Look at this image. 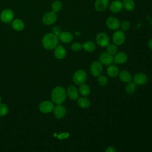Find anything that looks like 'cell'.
I'll use <instances>...</instances> for the list:
<instances>
[{
	"mask_svg": "<svg viewBox=\"0 0 152 152\" xmlns=\"http://www.w3.org/2000/svg\"><path fill=\"white\" fill-rule=\"evenodd\" d=\"M83 48L86 51L88 52H92L96 49V45L93 42L87 41L83 43Z\"/></svg>",
	"mask_w": 152,
	"mask_h": 152,
	"instance_id": "obj_23",
	"label": "cell"
},
{
	"mask_svg": "<svg viewBox=\"0 0 152 152\" xmlns=\"http://www.w3.org/2000/svg\"><path fill=\"white\" fill-rule=\"evenodd\" d=\"M1 97L0 96V103H1Z\"/></svg>",
	"mask_w": 152,
	"mask_h": 152,
	"instance_id": "obj_37",
	"label": "cell"
},
{
	"mask_svg": "<svg viewBox=\"0 0 152 152\" xmlns=\"http://www.w3.org/2000/svg\"><path fill=\"white\" fill-rule=\"evenodd\" d=\"M99 59L101 64L105 65H109L113 62V55L108 53L107 52L102 53L100 55Z\"/></svg>",
	"mask_w": 152,
	"mask_h": 152,
	"instance_id": "obj_9",
	"label": "cell"
},
{
	"mask_svg": "<svg viewBox=\"0 0 152 152\" xmlns=\"http://www.w3.org/2000/svg\"><path fill=\"white\" fill-rule=\"evenodd\" d=\"M79 91L81 95L87 96L90 93V88L87 84H82L79 87Z\"/></svg>",
	"mask_w": 152,
	"mask_h": 152,
	"instance_id": "obj_26",
	"label": "cell"
},
{
	"mask_svg": "<svg viewBox=\"0 0 152 152\" xmlns=\"http://www.w3.org/2000/svg\"><path fill=\"white\" fill-rule=\"evenodd\" d=\"M87 79L86 72L82 69L77 71L73 75V81L77 84H82L85 83Z\"/></svg>",
	"mask_w": 152,
	"mask_h": 152,
	"instance_id": "obj_3",
	"label": "cell"
},
{
	"mask_svg": "<svg viewBox=\"0 0 152 152\" xmlns=\"http://www.w3.org/2000/svg\"><path fill=\"white\" fill-rule=\"evenodd\" d=\"M103 71L102 65L99 61H94L90 66V71L94 77H99L101 75Z\"/></svg>",
	"mask_w": 152,
	"mask_h": 152,
	"instance_id": "obj_6",
	"label": "cell"
},
{
	"mask_svg": "<svg viewBox=\"0 0 152 152\" xmlns=\"http://www.w3.org/2000/svg\"><path fill=\"white\" fill-rule=\"evenodd\" d=\"M106 50H107V52L112 55H115L118 51L117 47L116 45H114V44H109L106 46Z\"/></svg>",
	"mask_w": 152,
	"mask_h": 152,
	"instance_id": "obj_28",
	"label": "cell"
},
{
	"mask_svg": "<svg viewBox=\"0 0 152 152\" xmlns=\"http://www.w3.org/2000/svg\"><path fill=\"white\" fill-rule=\"evenodd\" d=\"M54 109V105L50 101H44L39 105V109L43 113H49Z\"/></svg>",
	"mask_w": 152,
	"mask_h": 152,
	"instance_id": "obj_10",
	"label": "cell"
},
{
	"mask_svg": "<svg viewBox=\"0 0 152 152\" xmlns=\"http://www.w3.org/2000/svg\"><path fill=\"white\" fill-rule=\"evenodd\" d=\"M107 74L110 77H115L119 74V69L115 65H110L107 68Z\"/></svg>",
	"mask_w": 152,
	"mask_h": 152,
	"instance_id": "obj_21",
	"label": "cell"
},
{
	"mask_svg": "<svg viewBox=\"0 0 152 152\" xmlns=\"http://www.w3.org/2000/svg\"><path fill=\"white\" fill-rule=\"evenodd\" d=\"M61 29L58 26H55L53 28V30H52V33L54 34L55 36H56L57 37L59 36V35L61 33Z\"/></svg>",
	"mask_w": 152,
	"mask_h": 152,
	"instance_id": "obj_34",
	"label": "cell"
},
{
	"mask_svg": "<svg viewBox=\"0 0 152 152\" xmlns=\"http://www.w3.org/2000/svg\"><path fill=\"white\" fill-rule=\"evenodd\" d=\"M58 43V37L53 33H47L42 39L43 47L48 50L55 49Z\"/></svg>",
	"mask_w": 152,
	"mask_h": 152,
	"instance_id": "obj_2",
	"label": "cell"
},
{
	"mask_svg": "<svg viewBox=\"0 0 152 152\" xmlns=\"http://www.w3.org/2000/svg\"><path fill=\"white\" fill-rule=\"evenodd\" d=\"M99 83L101 86H105L107 83V78L106 76L104 75H100L99 76V78L97 79Z\"/></svg>",
	"mask_w": 152,
	"mask_h": 152,
	"instance_id": "obj_31",
	"label": "cell"
},
{
	"mask_svg": "<svg viewBox=\"0 0 152 152\" xmlns=\"http://www.w3.org/2000/svg\"><path fill=\"white\" fill-rule=\"evenodd\" d=\"M148 44V46L152 49V38L149 40Z\"/></svg>",
	"mask_w": 152,
	"mask_h": 152,
	"instance_id": "obj_36",
	"label": "cell"
},
{
	"mask_svg": "<svg viewBox=\"0 0 152 152\" xmlns=\"http://www.w3.org/2000/svg\"><path fill=\"white\" fill-rule=\"evenodd\" d=\"M105 152H116V150H115V148H113L112 147H109L106 150Z\"/></svg>",
	"mask_w": 152,
	"mask_h": 152,
	"instance_id": "obj_35",
	"label": "cell"
},
{
	"mask_svg": "<svg viewBox=\"0 0 152 152\" xmlns=\"http://www.w3.org/2000/svg\"><path fill=\"white\" fill-rule=\"evenodd\" d=\"M54 55L57 59H62L66 55V50L62 45H58L55 48Z\"/></svg>",
	"mask_w": 152,
	"mask_h": 152,
	"instance_id": "obj_15",
	"label": "cell"
},
{
	"mask_svg": "<svg viewBox=\"0 0 152 152\" xmlns=\"http://www.w3.org/2000/svg\"><path fill=\"white\" fill-rule=\"evenodd\" d=\"M96 41L100 46L106 47L109 44L110 39L108 35L105 33H100L97 35Z\"/></svg>",
	"mask_w": 152,
	"mask_h": 152,
	"instance_id": "obj_5",
	"label": "cell"
},
{
	"mask_svg": "<svg viewBox=\"0 0 152 152\" xmlns=\"http://www.w3.org/2000/svg\"><path fill=\"white\" fill-rule=\"evenodd\" d=\"M127 60V55L124 52H121L113 57V62L116 64H124Z\"/></svg>",
	"mask_w": 152,
	"mask_h": 152,
	"instance_id": "obj_19",
	"label": "cell"
},
{
	"mask_svg": "<svg viewBox=\"0 0 152 152\" xmlns=\"http://www.w3.org/2000/svg\"><path fill=\"white\" fill-rule=\"evenodd\" d=\"M130 27V23L128 21H124L122 22L121 26V30L122 31H126Z\"/></svg>",
	"mask_w": 152,
	"mask_h": 152,
	"instance_id": "obj_33",
	"label": "cell"
},
{
	"mask_svg": "<svg viewBox=\"0 0 152 152\" xmlns=\"http://www.w3.org/2000/svg\"><path fill=\"white\" fill-rule=\"evenodd\" d=\"M67 94L71 100H77L79 97L78 91L75 86H70L67 89Z\"/></svg>",
	"mask_w": 152,
	"mask_h": 152,
	"instance_id": "obj_16",
	"label": "cell"
},
{
	"mask_svg": "<svg viewBox=\"0 0 152 152\" xmlns=\"http://www.w3.org/2000/svg\"><path fill=\"white\" fill-rule=\"evenodd\" d=\"M58 37L61 42L67 43L72 41L73 36L69 32L64 31V32H61Z\"/></svg>",
	"mask_w": 152,
	"mask_h": 152,
	"instance_id": "obj_18",
	"label": "cell"
},
{
	"mask_svg": "<svg viewBox=\"0 0 152 152\" xmlns=\"http://www.w3.org/2000/svg\"><path fill=\"white\" fill-rule=\"evenodd\" d=\"M136 89V84L134 83L129 82L126 86L125 90L128 93H132Z\"/></svg>",
	"mask_w": 152,
	"mask_h": 152,
	"instance_id": "obj_29",
	"label": "cell"
},
{
	"mask_svg": "<svg viewBox=\"0 0 152 152\" xmlns=\"http://www.w3.org/2000/svg\"><path fill=\"white\" fill-rule=\"evenodd\" d=\"M119 79L124 83H129L132 80V76L126 71H122L119 73Z\"/></svg>",
	"mask_w": 152,
	"mask_h": 152,
	"instance_id": "obj_20",
	"label": "cell"
},
{
	"mask_svg": "<svg viewBox=\"0 0 152 152\" xmlns=\"http://www.w3.org/2000/svg\"><path fill=\"white\" fill-rule=\"evenodd\" d=\"M134 83L137 85H143L147 81V77L143 73H138L134 77Z\"/></svg>",
	"mask_w": 152,
	"mask_h": 152,
	"instance_id": "obj_12",
	"label": "cell"
},
{
	"mask_svg": "<svg viewBox=\"0 0 152 152\" xmlns=\"http://www.w3.org/2000/svg\"><path fill=\"white\" fill-rule=\"evenodd\" d=\"M106 25L111 30H116L120 26V22L117 18L110 17L106 20Z\"/></svg>",
	"mask_w": 152,
	"mask_h": 152,
	"instance_id": "obj_11",
	"label": "cell"
},
{
	"mask_svg": "<svg viewBox=\"0 0 152 152\" xmlns=\"http://www.w3.org/2000/svg\"><path fill=\"white\" fill-rule=\"evenodd\" d=\"M77 103L80 106V107H81V108H84V109L88 107L90 105V100L86 97L79 98L78 100Z\"/></svg>",
	"mask_w": 152,
	"mask_h": 152,
	"instance_id": "obj_25",
	"label": "cell"
},
{
	"mask_svg": "<svg viewBox=\"0 0 152 152\" xmlns=\"http://www.w3.org/2000/svg\"><path fill=\"white\" fill-rule=\"evenodd\" d=\"M53 112L54 115L57 118H62L66 113V109L65 108L64 106L58 104V106L54 107L53 109Z\"/></svg>",
	"mask_w": 152,
	"mask_h": 152,
	"instance_id": "obj_14",
	"label": "cell"
},
{
	"mask_svg": "<svg viewBox=\"0 0 152 152\" xmlns=\"http://www.w3.org/2000/svg\"><path fill=\"white\" fill-rule=\"evenodd\" d=\"M8 109L6 104L4 103H0V116H4L8 113Z\"/></svg>",
	"mask_w": 152,
	"mask_h": 152,
	"instance_id": "obj_30",
	"label": "cell"
},
{
	"mask_svg": "<svg viewBox=\"0 0 152 152\" xmlns=\"http://www.w3.org/2000/svg\"><path fill=\"white\" fill-rule=\"evenodd\" d=\"M122 5L128 11H132L135 8V2L133 0H123Z\"/></svg>",
	"mask_w": 152,
	"mask_h": 152,
	"instance_id": "obj_24",
	"label": "cell"
},
{
	"mask_svg": "<svg viewBox=\"0 0 152 152\" xmlns=\"http://www.w3.org/2000/svg\"><path fill=\"white\" fill-rule=\"evenodd\" d=\"M122 3L119 0H115L110 5V10L114 13L119 12L122 9Z\"/></svg>",
	"mask_w": 152,
	"mask_h": 152,
	"instance_id": "obj_17",
	"label": "cell"
},
{
	"mask_svg": "<svg viewBox=\"0 0 152 152\" xmlns=\"http://www.w3.org/2000/svg\"><path fill=\"white\" fill-rule=\"evenodd\" d=\"M62 8V3L59 1H55L52 5V11L54 12H59Z\"/></svg>",
	"mask_w": 152,
	"mask_h": 152,
	"instance_id": "obj_27",
	"label": "cell"
},
{
	"mask_svg": "<svg viewBox=\"0 0 152 152\" xmlns=\"http://www.w3.org/2000/svg\"><path fill=\"white\" fill-rule=\"evenodd\" d=\"M12 28L17 31H21L24 27L23 21L20 19H15L12 23Z\"/></svg>",
	"mask_w": 152,
	"mask_h": 152,
	"instance_id": "obj_22",
	"label": "cell"
},
{
	"mask_svg": "<svg viewBox=\"0 0 152 152\" xmlns=\"http://www.w3.org/2000/svg\"><path fill=\"white\" fill-rule=\"evenodd\" d=\"M57 15L53 11H50L45 14L42 17V21L46 25H51L56 22Z\"/></svg>",
	"mask_w": 152,
	"mask_h": 152,
	"instance_id": "obj_4",
	"label": "cell"
},
{
	"mask_svg": "<svg viewBox=\"0 0 152 152\" xmlns=\"http://www.w3.org/2000/svg\"><path fill=\"white\" fill-rule=\"evenodd\" d=\"M14 17V12L12 10L10 9L4 10L0 15L1 20L5 23H8L11 22Z\"/></svg>",
	"mask_w": 152,
	"mask_h": 152,
	"instance_id": "obj_8",
	"label": "cell"
},
{
	"mask_svg": "<svg viewBox=\"0 0 152 152\" xmlns=\"http://www.w3.org/2000/svg\"><path fill=\"white\" fill-rule=\"evenodd\" d=\"M112 40L116 45H121L123 44L125 40V36L124 31L121 30L116 31L113 34Z\"/></svg>",
	"mask_w": 152,
	"mask_h": 152,
	"instance_id": "obj_7",
	"label": "cell"
},
{
	"mask_svg": "<svg viewBox=\"0 0 152 152\" xmlns=\"http://www.w3.org/2000/svg\"><path fill=\"white\" fill-rule=\"evenodd\" d=\"M66 92L65 90L62 87H56L52 91V100L55 103L57 104H61L64 102L66 99Z\"/></svg>",
	"mask_w": 152,
	"mask_h": 152,
	"instance_id": "obj_1",
	"label": "cell"
},
{
	"mask_svg": "<svg viewBox=\"0 0 152 152\" xmlns=\"http://www.w3.org/2000/svg\"><path fill=\"white\" fill-rule=\"evenodd\" d=\"M109 0H96L94 7L97 11L102 12L104 11L108 5Z\"/></svg>",
	"mask_w": 152,
	"mask_h": 152,
	"instance_id": "obj_13",
	"label": "cell"
},
{
	"mask_svg": "<svg viewBox=\"0 0 152 152\" xmlns=\"http://www.w3.org/2000/svg\"><path fill=\"white\" fill-rule=\"evenodd\" d=\"M82 48H83V45H81L80 43H78V42H75L71 46V49L75 52L80 51Z\"/></svg>",
	"mask_w": 152,
	"mask_h": 152,
	"instance_id": "obj_32",
	"label": "cell"
}]
</instances>
